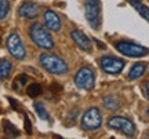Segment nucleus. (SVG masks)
<instances>
[{
    "label": "nucleus",
    "instance_id": "6e6552de",
    "mask_svg": "<svg viewBox=\"0 0 149 139\" xmlns=\"http://www.w3.org/2000/svg\"><path fill=\"white\" fill-rule=\"evenodd\" d=\"M124 65L126 62L123 59L117 58V57H112V55H105L100 59L101 69L108 75H119L124 69Z\"/></svg>",
    "mask_w": 149,
    "mask_h": 139
},
{
    "label": "nucleus",
    "instance_id": "dca6fc26",
    "mask_svg": "<svg viewBox=\"0 0 149 139\" xmlns=\"http://www.w3.org/2000/svg\"><path fill=\"white\" fill-rule=\"evenodd\" d=\"M13 65L10 61L7 59H0V80H4L8 77V75L11 73Z\"/></svg>",
    "mask_w": 149,
    "mask_h": 139
},
{
    "label": "nucleus",
    "instance_id": "a211bd4d",
    "mask_svg": "<svg viewBox=\"0 0 149 139\" xmlns=\"http://www.w3.org/2000/svg\"><path fill=\"white\" fill-rule=\"evenodd\" d=\"M35 110H36V113L39 114V117L42 118V120H44V121H48L50 120V114H48V112L46 110V107L43 106L40 102H35Z\"/></svg>",
    "mask_w": 149,
    "mask_h": 139
},
{
    "label": "nucleus",
    "instance_id": "5701e85b",
    "mask_svg": "<svg viewBox=\"0 0 149 139\" xmlns=\"http://www.w3.org/2000/svg\"><path fill=\"white\" fill-rule=\"evenodd\" d=\"M146 116H148V117H149V107H148V109H146Z\"/></svg>",
    "mask_w": 149,
    "mask_h": 139
},
{
    "label": "nucleus",
    "instance_id": "f257e3e1",
    "mask_svg": "<svg viewBox=\"0 0 149 139\" xmlns=\"http://www.w3.org/2000/svg\"><path fill=\"white\" fill-rule=\"evenodd\" d=\"M29 36L32 39V41L36 44L39 48L43 50H51L54 47V40L51 35L42 24L35 22L29 28Z\"/></svg>",
    "mask_w": 149,
    "mask_h": 139
},
{
    "label": "nucleus",
    "instance_id": "9d476101",
    "mask_svg": "<svg viewBox=\"0 0 149 139\" xmlns=\"http://www.w3.org/2000/svg\"><path fill=\"white\" fill-rule=\"evenodd\" d=\"M70 37H72L74 44H76L80 50H83V51H91V48H93L91 40L87 37L83 32H80V30H72V32H70Z\"/></svg>",
    "mask_w": 149,
    "mask_h": 139
},
{
    "label": "nucleus",
    "instance_id": "9b49d317",
    "mask_svg": "<svg viewBox=\"0 0 149 139\" xmlns=\"http://www.w3.org/2000/svg\"><path fill=\"white\" fill-rule=\"evenodd\" d=\"M44 24H46L48 30L58 32L59 29H61V19H59L58 14L53 10L44 11Z\"/></svg>",
    "mask_w": 149,
    "mask_h": 139
},
{
    "label": "nucleus",
    "instance_id": "aec40b11",
    "mask_svg": "<svg viewBox=\"0 0 149 139\" xmlns=\"http://www.w3.org/2000/svg\"><path fill=\"white\" fill-rule=\"evenodd\" d=\"M39 94H42V87L39 86V84H31V86L28 87V95L29 96L35 98Z\"/></svg>",
    "mask_w": 149,
    "mask_h": 139
},
{
    "label": "nucleus",
    "instance_id": "4468645a",
    "mask_svg": "<svg viewBox=\"0 0 149 139\" xmlns=\"http://www.w3.org/2000/svg\"><path fill=\"white\" fill-rule=\"evenodd\" d=\"M104 107L107 109V110H111V112H115L117 110L119 107H120V101H119V98L115 95H108L104 98Z\"/></svg>",
    "mask_w": 149,
    "mask_h": 139
},
{
    "label": "nucleus",
    "instance_id": "f03ea898",
    "mask_svg": "<svg viewBox=\"0 0 149 139\" xmlns=\"http://www.w3.org/2000/svg\"><path fill=\"white\" fill-rule=\"evenodd\" d=\"M39 62L48 73L53 75H66L69 72V68L64 59H61L59 57L54 55V54H43L39 58Z\"/></svg>",
    "mask_w": 149,
    "mask_h": 139
},
{
    "label": "nucleus",
    "instance_id": "393cba45",
    "mask_svg": "<svg viewBox=\"0 0 149 139\" xmlns=\"http://www.w3.org/2000/svg\"><path fill=\"white\" fill-rule=\"evenodd\" d=\"M111 139H115V138H111Z\"/></svg>",
    "mask_w": 149,
    "mask_h": 139
},
{
    "label": "nucleus",
    "instance_id": "1a4fd4ad",
    "mask_svg": "<svg viewBox=\"0 0 149 139\" xmlns=\"http://www.w3.org/2000/svg\"><path fill=\"white\" fill-rule=\"evenodd\" d=\"M7 48H8V53L15 59H24L26 57V51L22 44V40L17 33H11L7 37Z\"/></svg>",
    "mask_w": 149,
    "mask_h": 139
},
{
    "label": "nucleus",
    "instance_id": "20e7f679",
    "mask_svg": "<svg viewBox=\"0 0 149 139\" xmlns=\"http://www.w3.org/2000/svg\"><path fill=\"white\" fill-rule=\"evenodd\" d=\"M94 84H95V75H94V70L88 66L80 68L77 73L74 75V86L80 90L90 91L94 88Z\"/></svg>",
    "mask_w": 149,
    "mask_h": 139
},
{
    "label": "nucleus",
    "instance_id": "4be33fe9",
    "mask_svg": "<svg viewBox=\"0 0 149 139\" xmlns=\"http://www.w3.org/2000/svg\"><path fill=\"white\" fill-rule=\"evenodd\" d=\"M144 95L146 99H149V80H146L144 83Z\"/></svg>",
    "mask_w": 149,
    "mask_h": 139
},
{
    "label": "nucleus",
    "instance_id": "ddd939ff",
    "mask_svg": "<svg viewBox=\"0 0 149 139\" xmlns=\"http://www.w3.org/2000/svg\"><path fill=\"white\" fill-rule=\"evenodd\" d=\"M145 72H146V65L145 64H135L131 66V69H130V72H128V79L130 80H137V79H139L141 76L144 75Z\"/></svg>",
    "mask_w": 149,
    "mask_h": 139
},
{
    "label": "nucleus",
    "instance_id": "7ed1b4c3",
    "mask_svg": "<svg viewBox=\"0 0 149 139\" xmlns=\"http://www.w3.org/2000/svg\"><path fill=\"white\" fill-rule=\"evenodd\" d=\"M86 19L93 29H98L101 25V1L100 0H84Z\"/></svg>",
    "mask_w": 149,
    "mask_h": 139
},
{
    "label": "nucleus",
    "instance_id": "b1692460",
    "mask_svg": "<svg viewBox=\"0 0 149 139\" xmlns=\"http://www.w3.org/2000/svg\"><path fill=\"white\" fill-rule=\"evenodd\" d=\"M58 139H62V138H59V136H58Z\"/></svg>",
    "mask_w": 149,
    "mask_h": 139
},
{
    "label": "nucleus",
    "instance_id": "39448f33",
    "mask_svg": "<svg viewBox=\"0 0 149 139\" xmlns=\"http://www.w3.org/2000/svg\"><path fill=\"white\" fill-rule=\"evenodd\" d=\"M108 128L111 129H117V131H120L123 134L128 136V138H133L134 135H135V124L131 121V120H128L126 117H122V116H113L108 120Z\"/></svg>",
    "mask_w": 149,
    "mask_h": 139
},
{
    "label": "nucleus",
    "instance_id": "2eb2a0df",
    "mask_svg": "<svg viewBox=\"0 0 149 139\" xmlns=\"http://www.w3.org/2000/svg\"><path fill=\"white\" fill-rule=\"evenodd\" d=\"M130 4L133 6L134 8H135V11H137L144 19H146V21L149 22V7H146V6H145L142 1H139V0H130Z\"/></svg>",
    "mask_w": 149,
    "mask_h": 139
},
{
    "label": "nucleus",
    "instance_id": "0eeeda50",
    "mask_svg": "<svg viewBox=\"0 0 149 139\" xmlns=\"http://www.w3.org/2000/svg\"><path fill=\"white\" fill-rule=\"evenodd\" d=\"M102 125L101 112L97 107H90L81 117V128L86 131H95Z\"/></svg>",
    "mask_w": 149,
    "mask_h": 139
},
{
    "label": "nucleus",
    "instance_id": "6ab92c4d",
    "mask_svg": "<svg viewBox=\"0 0 149 139\" xmlns=\"http://www.w3.org/2000/svg\"><path fill=\"white\" fill-rule=\"evenodd\" d=\"M10 10V3L8 0H0V19H4Z\"/></svg>",
    "mask_w": 149,
    "mask_h": 139
},
{
    "label": "nucleus",
    "instance_id": "423d86ee",
    "mask_svg": "<svg viewBox=\"0 0 149 139\" xmlns=\"http://www.w3.org/2000/svg\"><path fill=\"white\" fill-rule=\"evenodd\" d=\"M115 47L120 54L130 57V58H141V57L149 55V48L131 43V41H119V43H116Z\"/></svg>",
    "mask_w": 149,
    "mask_h": 139
},
{
    "label": "nucleus",
    "instance_id": "f3484780",
    "mask_svg": "<svg viewBox=\"0 0 149 139\" xmlns=\"http://www.w3.org/2000/svg\"><path fill=\"white\" fill-rule=\"evenodd\" d=\"M3 129H4L6 135L13 136V138H15V136H18V135H19L18 128H17L14 124H11L10 121H7V120H4V121H3Z\"/></svg>",
    "mask_w": 149,
    "mask_h": 139
},
{
    "label": "nucleus",
    "instance_id": "f8f14e48",
    "mask_svg": "<svg viewBox=\"0 0 149 139\" xmlns=\"http://www.w3.org/2000/svg\"><path fill=\"white\" fill-rule=\"evenodd\" d=\"M39 11H40L39 4L33 3V1H26L19 7L18 15L22 17V18H35V17H37Z\"/></svg>",
    "mask_w": 149,
    "mask_h": 139
},
{
    "label": "nucleus",
    "instance_id": "412c9836",
    "mask_svg": "<svg viewBox=\"0 0 149 139\" xmlns=\"http://www.w3.org/2000/svg\"><path fill=\"white\" fill-rule=\"evenodd\" d=\"M26 81H28V77L25 75H21V76H18L15 80H14V84H13V88L14 90H18V88H21L24 84H26Z\"/></svg>",
    "mask_w": 149,
    "mask_h": 139
}]
</instances>
